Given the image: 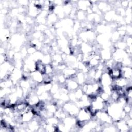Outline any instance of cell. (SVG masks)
Returning <instances> with one entry per match:
<instances>
[{
	"instance_id": "1",
	"label": "cell",
	"mask_w": 132,
	"mask_h": 132,
	"mask_svg": "<svg viewBox=\"0 0 132 132\" xmlns=\"http://www.w3.org/2000/svg\"><path fill=\"white\" fill-rule=\"evenodd\" d=\"M63 109L64 110V111L68 113L70 116H74L77 115L79 111V109L76 105L73 103H67L64 104Z\"/></svg>"
},
{
	"instance_id": "2",
	"label": "cell",
	"mask_w": 132,
	"mask_h": 132,
	"mask_svg": "<svg viewBox=\"0 0 132 132\" xmlns=\"http://www.w3.org/2000/svg\"><path fill=\"white\" fill-rule=\"evenodd\" d=\"M31 77L32 79L38 83H41L43 82L44 75L40 72L37 71H34L32 73Z\"/></svg>"
},
{
	"instance_id": "3",
	"label": "cell",
	"mask_w": 132,
	"mask_h": 132,
	"mask_svg": "<svg viewBox=\"0 0 132 132\" xmlns=\"http://www.w3.org/2000/svg\"><path fill=\"white\" fill-rule=\"evenodd\" d=\"M78 86L79 84L77 81L72 79V78H70L69 81H68L67 83V88L71 91H75L78 89Z\"/></svg>"
}]
</instances>
